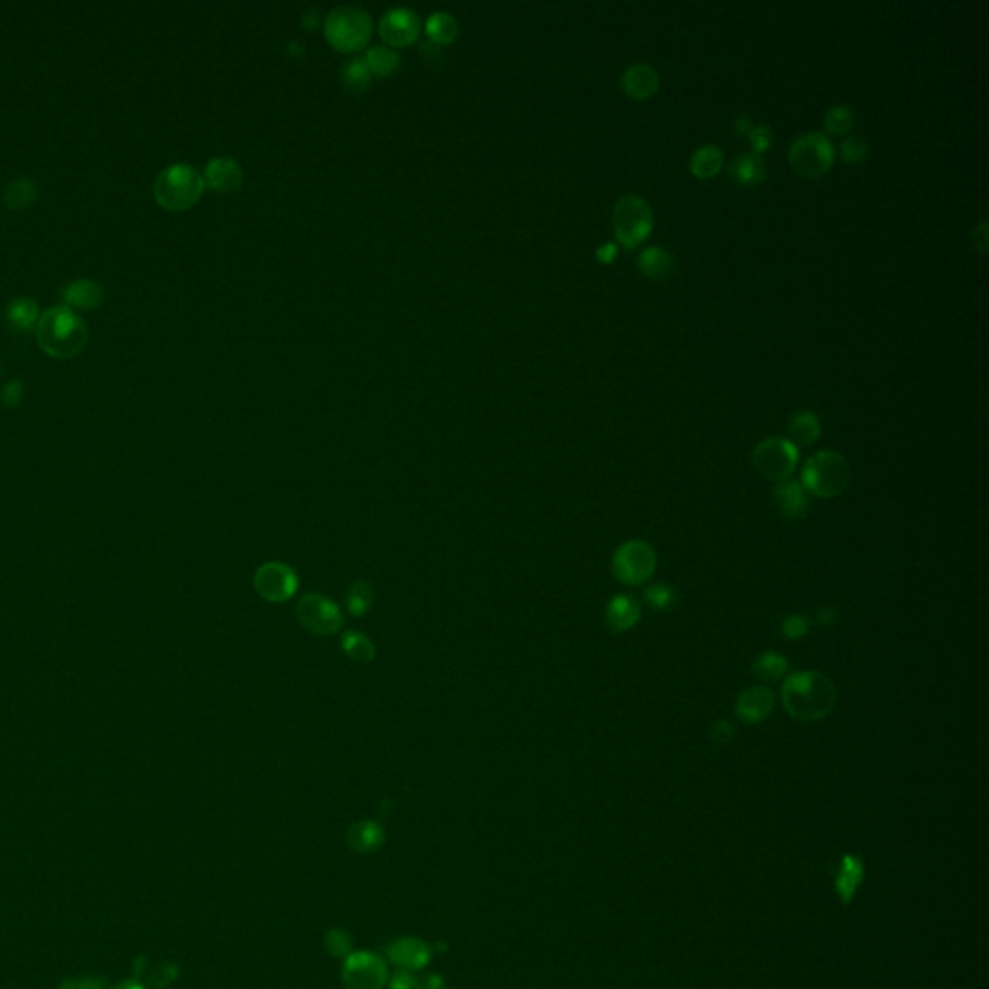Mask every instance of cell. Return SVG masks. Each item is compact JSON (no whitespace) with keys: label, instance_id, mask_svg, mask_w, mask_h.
<instances>
[{"label":"cell","instance_id":"obj_35","mask_svg":"<svg viewBox=\"0 0 989 989\" xmlns=\"http://www.w3.org/2000/svg\"><path fill=\"white\" fill-rule=\"evenodd\" d=\"M841 155H842V159H845V163L859 165V163L868 159L869 145H868V141H864L859 136H849L845 141L841 143Z\"/></svg>","mask_w":989,"mask_h":989},{"label":"cell","instance_id":"obj_2","mask_svg":"<svg viewBox=\"0 0 989 989\" xmlns=\"http://www.w3.org/2000/svg\"><path fill=\"white\" fill-rule=\"evenodd\" d=\"M37 342L52 358H72L87 345V327L68 306L50 308L35 327Z\"/></svg>","mask_w":989,"mask_h":989},{"label":"cell","instance_id":"obj_28","mask_svg":"<svg viewBox=\"0 0 989 989\" xmlns=\"http://www.w3.org/2000/svg\"><path fill=\"white\" fill-rule=\"evenodd\" d=\"M364 60L369 66L372 74H379V76H391L392 72H397L400 66L399 52L391 47H372L367 50Z\"/></svg>","mask_w":989,"mask_h":989},{"label":"cell","instance_id":"obj_43","mask_svg":"<svg viewBox=\"0 0 989 989\" xmlns=\"http://www.w3.org/2000/svg\"><path fill=\"white\" fill-rule=\"evenodd\" d=\"M22 397H23V385L20 381H10V383L4 385V389L0 391V402H3L4 408L18 406Z\"/></svg>","mask_w":989,"mask_h":989},{"label":"cell","instance_id":"obj_37","mask_svg":"<svg viewBox=\"0 0 989 989\" xmlns=\"http://www.w3.org/2000/svg\"><path fill=\"white\" fill-rule=\"evenodd\" d=\"M176 974H178V970H176V967L173 965V962H159V965H157L151 970V974H148V978H145L141 984L161 989V987H165V985H168L170 982H173L176 978Z\"/></svg>","mask_w":989,"mask_h":989},{"label":"cell","instance_id":"obj_33","mask_svg":"<svg viewBox=\"0 0 989 989\" xmlns=\"http://www.w3.org/2000/svg\"><path fill=\"white\" fill-rule=\"evenodd\" d=\"M373 605V589L367 582H355L346 591V607L350 615L362 616L365 615Z\"/></svg>","mask_w":989,"mask_h":989},{"label":"cell","instance_id":"obj_14","mask_svg":"<svg viewBox=\"0 0 989 989\" xmlns=\"http://www.w3.org/2000/svg\"><path fill=\"white\" fill-rule=\"evenodd\" d=\"M775 707V694L766 687H751L738 694L734 711L748 724L766 721Z\"/></svg>","mask_w":989,"mask_h":989},{"label":"cell","instance_id":"obj_46","mask_svg":"<svg viewBox=\"0 0 989 989\" xmlns=\"http://www.w3.org/2000/svg\"><path fill=\"white\" fill-rule=\"evenodd\" d=\"M616 252H618V249H616L615 244H605V246L599 247L598 257H599V261H603V263H611V261L615 259Z\"/></svg>","mask_w":989,"mask_h":989},{"label":"cell","instance_id":"obj_41","mask_svg":"<svg viewBox=\"0 0 989 989\" xmlns=\"http://www.w3.org/2000/svg\"><path fill=\"white\" fill-rule=\"evenodd\" d=\"M400 949H404V953L400 951V953L397 955V960L404 962V965H412V967L418 965V967H419V965H424V962L427 960V958H426L427 955H426V951H424V947L418 945V943L408 941V943H402Z\"/></svg>","mask_w":989,"mask_h":989},{"label":"cell","instance_id":"obj_17","mask_svg":"<svg viewBox=\"0 0 989 989\" xmlns=\"http://www.w3.org/2000/svg\"><path fill=\"white\" fill-rule=\"evenodd\" d=\"M773 500L787 520L806 518V514L810 510L808 491L796 481L787 480L777 485L773 491Z\"/></svg>","mask_w":989,"mask_h":989},{"label":"cell","instance_id":"obj_48","mask_svg":"<svg viewBox=\"0 0 989 989\" xmlns=\"http://www.w3.org/2000/svg\"><path fill=\"white\" fill-rule=\"evenodd\" d=\"M109 989H148V985H145V984H141V982H138V980H134V978H131V980L118 982V984L111 985Z\"/></svg>","mask_w":989,"mask_h":989},{"label":"cell","instance_id":"obj_44","mask_svg":"<svg viewBox=\"0 0 989 989\" xmlns=\"http://www.w3.org/2000/svg\"><path fill=\"white\" fill-rule=\"evenodd\" d=\"M970 240H972V247L976 249V252H980V254L987 252V222L985 220H982L978 227L972 229Z\"/></svg>","mask_w":989,"mask_h":989},{"label":"cell","instance_id":"obj_1","mask_svg":"<svg viewBox=\"0 0 989 989\" xmlns=\"http://www.w3.org/2000/svg\"><path fill=\"white\" fill-rule=\"evenodd\" d=\"M781 697L790 717L804 723L822 721L837 706V687L822 672L798 670L785 680Z\"/></svg>","mask_w":989,"mask_h":989},{"label":"cell","instance_id":"obj_24","mask_svg":"<svg viewBox=\"0 0 989 989\" xmlns=\"http://www.w3.org/2000/svg\"><path fill=\"white\" fill-rule=\"evenodd\" d=\"M638 267L645 276H650V279H665V276H669V273L672 271V267H675V261H672V256L667 252V249L653 246V247L643 249L640 254Z\"/></svg>","mask_w":989,"mask_h":989},{"label":"cell","instance_id":"obj_30","mask_svg":"<svg viewBox=\"0 0 989 989\" xmlns=\"http://www.w3.org/2000/svg\"><path fill=\"white\" fill-rule=\"evenodd\" d=\"M35 197H37V188H35V182L30 180V178L12 180L8 184L6 193H4L6 205L10 209H16V211L28 209L30 205H33Z\"/></svg>","mask_w":989,"mask_h":989},{"label":"cell","instance_id":"obj_11","mask_svg":"<svg viewBox=\"0 0 989 989\" xmlns=\"http://www.w3.org/2000/svg\"><path fill=\"white\" fill-rule=\"evenodd\" d=\"M254 588L263 599L283 603L296 593L298 576L284 562H265L259 566L254 576Z\"/></svg>","mask_w":989,"mask_h":989},{"label":"cell","instance_id":"obj_27","mask_svg":"<svg viewBox=\"0 0 989 989\" xmlns=\"http://www.w3.org/2000/svg\"><path fill=\"white\" fill-rule=\"evenodd\" d=\"M426 31L433 43L451 45L458 35V23L448 12H435L426 22Z\"/></svg>","mask_w":989,"mask_h":989},{"label":"cell","instance_id":"obj_8","mask_svg":"<svg viewBox=\"0 0 989 989\" xmlns=\"http://www.w3.org/2000/svg\"><path fill=\"white\" fill-rule=\"evenodd\" d=\"M657 569V555L650 544L642 539H630L615 551L613 574L626 586H642L648 582Z\"/></svg>","mask_w":989,"mask_h":989},{"label":"cell","instance_id":"obj_29","mask_svg":"<svg viewBox=\"0 0 989 989\" xmlns=\"http://www.w3.org/2000/svg\"><path fill=\"white\" fill-rule=\"evenodd\" d=\"M342 652H345L350 659L358 663H369L375 657V645L362 632H346L342 636Z\"/></svg>","mask_w":989,"mask_h":989},{"label":"cell","instance_id":"obj_34","mask_svg":"<svg viewBox=\"0 0 989 989\" xmlns=\"http://www.w3.org/2000/svg\"><path fill=\"white\" fill-rule=\"evenodd\" d=\"M645 601H648L653 611L663 613L670 611L679 603V593L669 584H653L652 588L645 589Z\"/></svg>","mask_w":989,"mask_h":989},{"label":"cell","instance_id":"obj_18","mask_svg":"<svg viewBox=\"0 0 989 989\" xmlns=\"http://www.w3.org/2000/svg\"><path fill=\"white\" fill-rule=\"evenodd\" d=\"M607 625L616 634H625V632L636 628L642 618V605L636 598L628 596V593H621L615 596L605 611Z\"/></svg>","mask_w":989,"mask_h":989},{"label":"cell","instance_id":"obj_9","mask_svg":"<svg viewBox=\"0 0 989 989\" xmlns=\"http://www.w3.org/2000/svg\"><path fill=\"white\" fill-rule=\"evenodd\" d=\"M798 446L793 441L783 437H769L758 443L751 460H754V466L763 478L781 483L793 476V472L798 466Z\"/></svg>","mask_w":989,"mask_h":989},{"label":"cell","instance_id":"obj_10","mask_svg":"<svg viewBox=\"0 0 989 989\" xmlns=\"http://www.w3.org/2000/svg\"><path fill=\"white\" fill-rule=\"evenodd\" d=\"M296 618L308 632L315 636H331L345 625V615L340 607L321 593H308L296 607Z\"/></svg>","mask_w":989,"mask_h":989},{"label":"cell","instance_id":"obj_36","mask_svg":"<svg viewBox=\"0 0 989 989\" xmlns=\"http://www.w3.org/2000/svg\"><path fill=\"white\" fill-rule=\"evenodd\" d=\"M810 630H812V621L806 615H788L781 623L783 636L788 640H800L804 636H808Z\"/></svg>","mask_w":989,"mask_h":989},{"label":"cell","instance_id":"obj_20","mask_svg":"<svg viewBox=\"0 0 989 989\" xmlns=\"http://www.w3.org/2000/svg\"><path fill=\"white\" fill-rule=\"evenodd\" d=\"M733 180L741 186H760L766 180V163L756 153H738L729 165Z\"/></svg>","mask_w":989,"mask_h":989},{"label":"cell","instance_id":"obj_7","mask_svg":"<svg viewBox=\"0 0 989 989\" xmlns=\"http://www.w3.org/2000/svg\"><path fill=\"white\" fill-rule=\"evenodd\" d=\"M835 161V148L831 139L820 131H808L798 136L788 149V163L800 176L820 178L829 173Z\"/></svg>","mask_w":989,"mask_h":989},{"label":"cell","instance_id":"obj_38","mask_svg":"<svg viewBox=\"0 0 989 989\" xmlns=\"http://www.w3.org/2000/svg\"><path fill=\"white\" fill-rule=\"evenodd\" d=\"M748 139H750L751 149H754L751 153H756V155L766 153L773 145V131H771L769 126H763V124L756 126L754 124V128L748 131Z\"/></svg>","mask_w":989,"mask_h":989},{"label":"cell","instance_id":"obj_26","mask_svg":"<svg viewBox=\"0 0 989 989\" xmlns=\"http://www.w3.org/2000/svg\"><path fill=\"white\" fill-rule=\"evenodd\" d=\"M788 670V661L783 653L779 652H763L754 665H751V672L763 682H777L781 680Z\"/></svg>","mask_w":989,"mask_h":989},{"label":"cell","instance_id":"obj_39","mask_svg":"<svg viewBox=\"0 0 989 989\" xmlns=\"http://www.w3.org/2000/svg\"><path fill=\"white\" fill-rule=\"evenodd\" d=\"M352 839L358 841L360 849H372L381 841V829L373 823H360L352 829Z\"/></svg>","mask_w":989,"mask_h":989},{"label":"cell","instance_id":"obj_32","mask_svg":"<svg viewBox=\"0 0 989 989\" xmlns=\"http://www.w3.org/2000/svg\"><path fill=\"white\" fill-rule=\"evenodd\" d=\"M854 128V111L849 104H835L825 112V130L831 136H847Z\"/></svg>","mask_w":989,"mask_h":989},{"label":"cell","instance_id":"obj_12","mask_svg":"<svg viewBox=\"0 0 989 989\" xmlns=\"http://www.w3.org/2000/svg\"><path fill=\"white\" fill-rule=\"evenodd\" d=\"M421 20L410 8H392L379 22V35L389 47H408L418 41Z\"/></svg>","mask_w":989,"mask_h":989},{"label":"cell","instance_id":"obj_21","mask_svg":"<svg viewBox=\"0 0 989 989\" xmlns=\"http://www.w3.org/2000/svg\"><path fill=\"white\" fill-rule=\"evenodd\" d=\"M62 298H64L66 303H68V308L97 310L103 303L104 290L95 281L82 279V281H74V283H70L68 286H66L62 290Z\"/></svg>","mask_w":989,"mask_h":989},{"label":"cell","instance_id":"obj_42","mask_svg":"<svg viewBox=\"0 0 989 989\" xmlns=\"http://www.w3.org/2000/svg\"><path fill=\"white\" fill-rule=\"evenodd\" d=\"M111 984L103 978H68L58 989H109Z\"/></svg>","mask_w":989,"mask_h":989},{"label":"cell","instance_id":"obj_45","mask_svg":"<svg viewBox=\"0 0 989 989\" xmlns=\"http://www.w3.org/2000/svg\"><path fill=\"white\" fill-rule=\"evenodd\" d=\"M837 616H839V613H837L835 607H823V609L817 613V621H820L823 626H831V625H835Z\"/></svg>","mask_w":989,"mask_h":989},{"label":"cell","instance_id":"obj_40","mask_svg":"<svg viewBox=\"0 0 989 989\" xmlns=\"http://www.w3.org/2000/svg\"><path fill=\"white\" fill-rule=\"evenodd\" d=\"M733 738H734V727H733L731 721L719 719V721H715L714 724H711L709 741L714 742L717 748L729 746L733 742Z\"/></svg>","mask_w":989,"mask_h":989},{"label":"cell","instance_id":"obj_5","mask_svg":"<svg viewBox=\"0 0 989 989\" xmlns=\"http://www.w3.org/2000/svg\"><path fill=\"white\" fill-rule=\"evenodd\" d=\"M373 22L362 8L338 6L325 20V37L340 52H355L369 43Z\"/></svg>","mask_w":989,"mask_h":989},{"label":"cell","instance_id":"obj_25","mask_svg":"<svg viewBox=\"0 0 989 989\" xmlns=\"http://www.w3.org/2000/svg\"><path fill=\"white\" fill-rule=\"evenodd\" d=\"M724 163V155L717 145H704L692 155L690 170L697 178L715 176Z\"/></svg>","mask_w":989,"mask_h":989},{"label":"cell","instance_id":"obj_15","mask_svg":"<svg viewBox=\"0 0 989 989\" xmlns=\"http://www.w3.org/2000/svg\"><path fill=\"white\" fill-rule=\"evenodd\" d=\"M383 962L372 955H358L348 958L346 985L350 989H381L385 982Z\"/></svg>","mask_w":989,"mask_h":989},{"label":"cell","instance_id":"obj_22","mask_svg":"<svg viewBox=\"0 0 989 989\" xmlns=\"http://www.w3.org/2000/svg\"><path fill=\"white\" fill-rule=\"evenodd\" d=\"M788 433L796 446H812L822 435L820 418L810 410H800L790 418Z\"/></svg>","mask_w":989,"mask_h":989},{"label":"cell","instance_id":"obj_16","mask_svg":"<svg viewBox=\"0 0 989 989\" xmlns=\"http://www.w3.org/2000/svg\"><path fill=\"white\" fill-rule=\"evenodd\" d=\"M205 184L219 193H232L242 188V166L230 157H215L205 166Z\"/></svg>","mask_w":989,"mask_h":989},{"label":"cell","instance_id":"obj_23","mask_svg":"<svg viewBox=\"0 0 989 989\" xmlns=\"http://www.w3.org/2000/svg\"><path fill=\"white\" fill-rule=\"evenodd\" d=\"M6 315H8L10 325L14 327L16 331H22V333L31 331L33 327H37L39 318H41V315H39L37 301L31 300V298H25V296L12 300L8 303Z\"/></svg>","mask_w":989,"mask_h":989},{"label":"cell","instance_id":"obj_19","mask_svg":"<svg viewBox=\"0 0 989 989\" xmlns=\"http://www.w3.org/2000/svg\"><path fill=\"white\" fill-rule=\"evenodd\" d=\"M621 84L625 94L632 99H648L659 89V76L648 64H632L625 70Z\"/></svg>","mask_w":989,"mask_h":989},{"label":"cell","instance_id":"obj_3","mask_svg":"<svg viewBox=\"0 0 989 989\" xmlns=\"http://www.w3.org/2000/svg\"><path fill=\"white\" fill-rule=\"evenodd\" d=\"M205 190V180L200 170L186 163H175L166 166L157 176L153 193L161 207L168 211H186L193 207Z\"/></svg>","mask_w":989,"mask_h":989},{"label":"cell","instance_id":"obj_13","mask_svg":"<svg viewBox=\"0 0 989 989\" xmlns=\"http://www.w3.org/2000/svg\"><path fill=\"white\" fill-rule=\"evenodd\" d=\"M866 877V866L859 854L845 852L833 869V887L842 906H850Z\"/></svg>","mask_w":989,"mask_h":989},{"label":"cell","instance_id":"obj_4","mask_svg":"<svg viewBox=\"0 0 989 989\" xmlns=\"http://www.w3.org/2000/svg\"><path fill=\"white\" fill-rule=\"evenodd\" d=\"M802 487L820 499H833L850 485V466L847 458L835 451H820L806 460L802 468Z\"/></svg>","mask_w":989,"mask_h":989},{"label":"cell","instance_id":"obj_6","mask_svg":"<svg viewBox=\"0 0 989 989\" xmlns=\"http://www.w3.org/2000/svg\"><path fill=\"white\" fill-rule=\"evenodd\" d=\"M653 229V211L643 197L636 193L623 195L613 209V230L616 240L626 249L640 246Z\"/></svg>","mask_w":989,"mask_h":989},{"label":"cell","instance_id":"obj_47","mask_svg":"<svg viewBox=\"0 0 989 989\" xmlns=\"http://www.w3.org/2000/svg\"><path fill=\"white\" fill-rule=\"evenodd\" d=\"M754 128V124H751L750 116H738L736 122H734V130L736 134H748V131Z\"/></svg>","mask_w":989,"mask_h":989},{"label":"cell","instance_id":"obj_31","mask_svg":"<svg viewBox=\"0 0 989 989\" xmlns=\"http://www.w3.org/2000/svg\"><path fill=\"white\" fill-rule=\"evenodd\" d=\"M372 77L373 74L364 58H354L342 68V84L352 94H362V91H365L369 84H372Z\"/></svg>","mask_w":989,"mask_h":989}]
</instances>
